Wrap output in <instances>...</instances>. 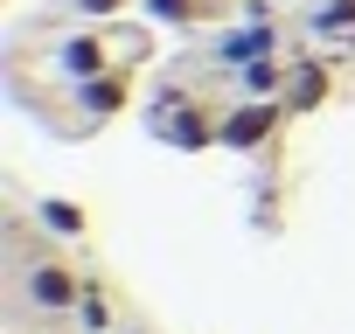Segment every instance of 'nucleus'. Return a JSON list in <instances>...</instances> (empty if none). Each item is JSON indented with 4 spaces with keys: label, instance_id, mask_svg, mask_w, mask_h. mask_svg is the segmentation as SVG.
<instances>
[{
    "label": "nucleus",
    "instance_id": "423d86ee",
    "mask_svg": "<svg viewBox=\"0 0 355 334\" xmlns=\"http://www.w3.org/2000/svg\"><path fill=\"white\" fill-rule=\"evenodd\" d=\"M327 91H334V63H327V56H293V84H286L293 118H300V112H320Z\"/></svg>",
    "mask_w": 355,
    "mask_h": 334
},
{
    "label": "nucleus",
    "instance_id": "9b49d317",
    "mask_svg": "<svg viewBox=\"0 0 355 334\" xmlns=\"http://www.w3.org/2000/svg\"><path fill=\"white\" fill-rule=\"evenodd\" d=\"M306 28L320 42H355V0H320V8L306 15Z\"/></svg>",
    "mask_w": 355,
    "mask_h": 334
},
{
    "label": "nucleus",
    "instance_id": "ddd939ff",
    "mask_svg": "<svg viewBox=\"0 0 355 334\" xmlns=\"http://www.w3.org/2000/svg\"><path fill=\"white\" fill-rule=\"evenodd\" d=\"M63 8H70L77 21H112V15H125V8H139V0H63Z\"/></svg>",
    "mask_w": 355,
    "mask_h": 334
},
{
    "label": "nucleus",
    "instance_id": "f8f14e48",
    "mask_svg": "<svg viewBox=\"0 0 355 334\" xmlns=\"http://www.w3.org/2000/svg\"><path fill=\"white\" fill-rule=\"evenodd\" d=\"M139 8H146L153 21H167V28H196V21H209V15H223L216 0H139Z\"/></svg>",
    "mask_w": 355,
    "mask_h": 334
},
{
    "label": "nucleus",
    "instance_id": "7ed1b4c3",
    "mask_svg": "<svg viewBox=\"0 0 355 334\" xmlns=\"http://www.w3.org/2000/svg\"><path fill=\"white\" fill-rule=\"evenodd\" d=\"M49 70H56L63 84H91V77L119 70V42H112L105 28H77V35H63V42L49 49Z\"/></svg>",
    "mask_w": 355,
    "mask_h": 334
},
{
    "label": "nucleus",
    "instance_id": "4468645a",
    "mask_svg": "<svg viewBox=\"0 0 355 334\" xmlns=\"http://www.w3.org/2000/svg\"><path fill=\"white\" fill-rule=\"evenodd\" d=\"M182 105H196V98H189L182 84H167V91L153 98V125H160V118H174V112H182Z\"/></svg>",
    "mask_w": 355,
    "mask_h": 334
},
{
    "label": "nucleus",
    "instance_id": "39448f33",
    "mask_svg": "<svg viewBox=\"0 0 355 334\" xmlns=\"http://www.w3.org/2000/svg\"><path fill=\"white\" fill-rule=\"evenodd\" d=\"M153 139H167L174 153H202V146H216V139H223V112L196 98V105L174 112V118H160V125H153Z\"/></svg>",
    "mask_w": 355,
    "mask_h": 334
},
{
    "label": "nucleus",
    "instance_id": "f257e3e1",
    "mask_svg": "<svg viewBox=\"0 0 355 334\" xmlns=\"http://www.w3.org/2000/svg\"><path fill=\"white\" fill-rule=\"evenodd\" d=\"M15 299H21V313H35V320H77L84 265H70L56 244H49V251H28V258H21V279H15Z\"/></svg>",
    "mask_w": 355,
    "mask_h": 334
},
{
    "label": "nucleus",
    "instance_id": "f03ea898",
    "mask_svg": "<svg viewBox=\"0 0 355 334\" xmlns=\"http://www.w3.org/2000/svg\"><path fill=\"white\" fill-rule=\"evenodd\" d=\"M286 118H293V105L286 98H237V105H223V153H265L279 132H286Z\"/></svg>",
    "mask_w": 355,
    "mask_h": 334
},
{
    "label": "nucleus",
    "instance_id": "9d476101",
    "mask_svg": "<svg viewBox=\"0 0 355 334\" xmlns=\"http://www.w3.org/2000/svg\"><path fill=\"white\" fill-rule=\"evenodd\" d=\"M112 313H119V306H112V285H105L98 272H84V299H77V327H84V334H112Z\"/></svg>",
    "mask_w": 355,
    "mask_h": 334
},
{
    "label": "nucleus",
    "instance_id": "6e6552de",
    "mask_svg": "<svg viewBox=\"0 0 355 334\" xmlns=\"http://www.w3.org/2000/svg\"><path fill=\"white\" fill-rule=\"evenodd\" d=\"M286 84H293V63L272 49V56H251L244 70H237V98H286Z\"/></svg>",
    "mask_w": 355,
    "mask_h": 334
},
{
    "label": "nucleus",
    "instance_id": "1a4fd4ad",
    "mask_svg": "<svg viewBox=\"0 0 355 334\" xmlns=\"http://www.w3.org/2000/svg\"><path fill=\"white\" fill-rule=\"evenodd\" d=\"M272 49H279V35H272L265 21H251V28H230V35L216 42V63H223V70H244L251 56H272Z\"/></svg>",
    "mask_w": 355,
    "mask_h": 334
},
{
    "label": "nucleus",
    "instance_id": "20e7f679",
    "mask_svg": "<svg viewBox=\"0 0 355 334\" xmlns=\"http://www.w3.org/2000/svg\"><path fill=\"white\" fill-rule=\"evenodd\" d=\"M132 105V63H119V70H105V77H91V84H70V112L84 118V125H105V118H119Z\"/></svg>",
    "mask_w": 355,
    "mask_h": 334
},
{
    "label": "nucleus",
    "instance_id": "0eeeda50",
    "mask_svg": "<svg viewBox=\"0 0 355 334\" xmlns=\"http://www.w3.org/2000/svg\"><path fill=\"white\" fill-rule=\"evenodd\" d=\"M35 223L49 230V244H77V237H91V209L70 202V195H42V202H35Z\"/></svg>",
    "mask_w": 355,
    "mask_h": 334
}]
</instances>
